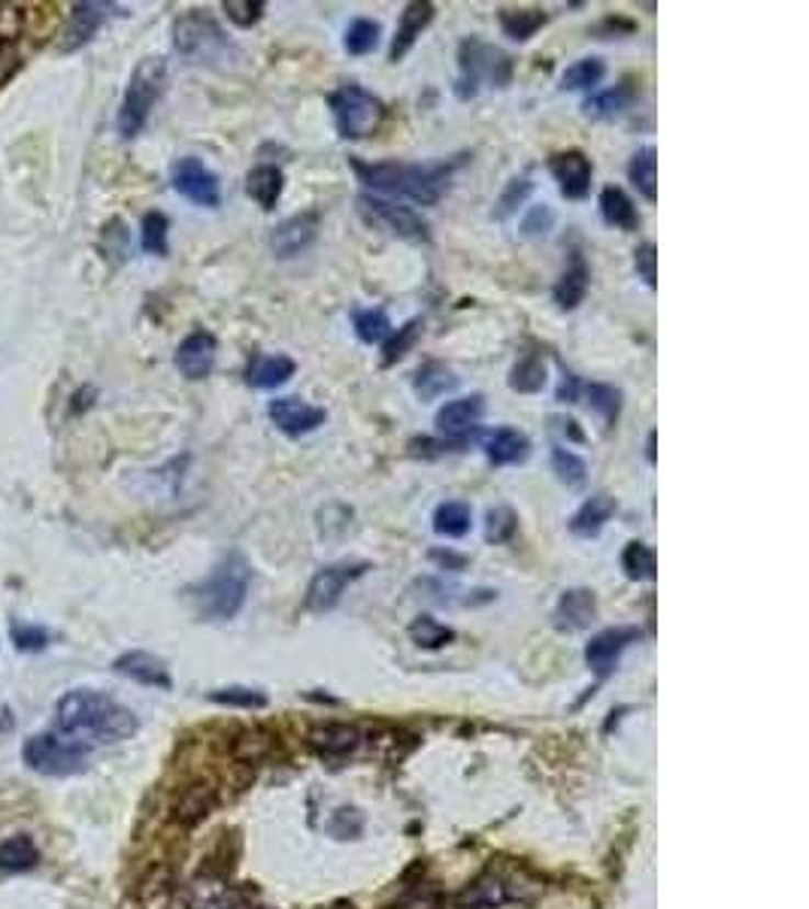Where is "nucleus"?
<instances>
[{"label": "nucleus", "mask_w": 809, "mask_h": 909, "mask_svg": "<svg viewBox=\"0 0 809 909\" xmlns=\"http://www.w3.org/2000/svg\"><path fill=\"white\" fill-rule=\"evenodd\" d=\"M464 158L468 155H458L452 161H434V165H404V161L364 165V161L352 158V170L361 179V186H367L373 194L382 191V194L406 198V201L422 203V206H434V203L443 201L449 182H452V173L464 165Z\"/></svg>", "instance_id": "f03ea898"}, {"label": "nucleus", "mask_w": 809, "mask_h": 909, "mask_svg": "<svg viewBox=\"0 0 809 909\" xmlns=\"http://www.w3.org/2000/svg\"><path fill=\"white\" fill-rule=\"evenodd\" d=\"M558 404H576L582 397V382L576 373H570V370H564L561 373V382H558Z\"/></svg>", "instance_id": "bf43d9fd"}, {"label": "nucleus", "mask_w": 809, "mask_h": 909, "mask_svg": "<svg viewBox=\"0 0 809 909\" xmlns=\"http://www.w3.org/2000/svg\"><path fill=\"white\" fill-rule=\"evenodd\" d=\"M458 389V377L452 373V367H446L443 361H428L416 370L413 377V392L422 404L428 401H437L440 394L456 392Z\"/></svg>", "instance_id": "bb28decb"}, {"label": "nucleus", "mask_w": 809, "mask_h": 909, "mask_svg": "<svg viewBox=\"0 0 809 909\" xmlns=\"http://www.w3.org/2000/svg\"><path fill=\"white\" fill-rule=\"evenodd\" d=\"M113 15H125V10L115 7V3H74L70 22H67L61 40V52L82 49Z\"/></svg>", "instance_id": "2eb2a0df"}, {"label": "nucleus", "mask_w": 809, "mask_h": 909, "mask_svg": "<svg viewBox=\"0 0 809 909\" xmlns=\"http://www.w3.org/2000/svg\"><path fill=\"white\" fill-rule=\"evenodd\" d=\"M582 394H585V404L588 409H595L604 428L613 430L619 425L621 416V392L616 385H604V382H592V385H582Z\"/></svg>", "instance_id": "473e14b6"}, {"label": "nucleus", "mask_w": 809, "mask_h": 909, "mask_svg": "<svg viewBox=\"0 0 809 909\" xmlns=\"http://www.w3.org/2000/svg\"><path fill=\"white\" fill-rule=\"evenodd\" d=\"M173 46L182 58L194 64H215L234 55L228 34L206 10H189L186 15H179L173 22Z\"/></svg>", "instance_id": "0eeeda50"}, {"label": "nucleus", "mask_w": 809, "mask_h": 909, "mask_svg": "<svg viewBox=\"0 0 809 909\" xmlns=\"http://www.w3.org/2000/svg\"><path fill=\"white\" fill-rule=\"evenodd\" d=\"M58 731L77 743H122L137 733V716L101 692H67L55 707Z\"/></svg>", "instance_id": "f257e3e1"}, {"label": "nucleus", "mask_w": 809, "mask_h": 909, "mask_svg": "<svg viewBox=\"0 0 809 909\" xmlns=\"http://www.w3.org/2000/svg\"><path fill=\"white\" fill-rule=\"evenodd\" d=\"M552 473L568 489H580L582 482L588 480V464L576 452L564 449V446H552Z\"/></svg>", "instance_id": "c03bdc74"}, {"label": "nucleus", "mask_w": 809, "mask_h": 909, "mask_svg": "<svg viewBox=\"0 0 809 909\" xmlns=\"http://www.w3.org/2000/svg\"><path fill=\"white\" fill-rule=\"evenodd\" d=\"M215 352H218V343H215L213 334L198 328V330H191L189 337L179 343L177 358H173V361H177L182 377L191 379V382H198V379H206L210 373H213Z\"/></svg>", "instance_id": "dca6fc26"}, {"label": "nucleus", "mask_w": 809, "mask_h": 909, "mask_svg": "<svg viewBox=\"0 0 809 909\" xmlns=\"http://www.w3.org/2000/svg\"><path fill=\"white\" fill-rule=\"evenodd\" d=\"M409 637H413V643L422 646V649H443V646H449L456 640V631H452L449 625H443V621L434 619V616H418V619L409 625Z\"/></svg>", "instance_id": "37998d69"}, {"label": "nucleus", "mask_w": 809, "mask_h": 909, "mask_svg": "<svg viewBox=\"0 0 809 909\" xmlns=\"http://www.w3.org/2000/svg\"><path fill=\"white\" fill-rule=\"evenodd\" d=\"M167 231H170V222H167L165 213H146L143 215V231H139V243L143 249L149 255H158L165 258L167 255Z\"/></svg>", "instance_id": "de8ad7c7"}, {"label": "nucleus", "mask_w": 809, "mask_h": 909, "mask_svg": "<svg viewBox=\"0 0 809 909\" xmlns=\"http://www.w3.org/2000/svg\"><path fill=\"white\" fill-rule=\"evenodd\" d=\"M282 189H285V177H282V170H279L277 165L255 167V170H249V177H246V194H249L261 210H267V213L279 203Z\"/></svg>", "instance_id": "c85d7f7f"}, {"label": "nucleus", "mask_w": 809, "mask_h": 909, "mask_svg": "<svg viewBox=\"0 0 809 909\" xmlns=\"http://www.w3.org/2000/svg\"><path fill=\"white\" fill-rule=\"evenodd\" d=\"M352 328L358 340L367 343V346H377V343L389 340L394 325L392 318H389V313H385L382 306H377V310H355Z\"/></svg>", "instance_id": "58836bf2"}, {"label": "nucleus", "mask_w": 809, "mask_h": 909, "mask_svg": "<svg viewBox=\"0 0 809 909\" xmlns=\"http://www.w3.org/2000/svg\"><path fill=\"white\" fill-rule=\"evenodd\" d=\"M13 640L19 649L34 652V649H43V646L49 643V633L43 631V628H34V625H13Z\"/></svg>", "instance_id": "13d9d810"}, {"label": "nucleus", "mask_w": 809, "mask_h": 909, "mask_svg": "<svg viewBox=\"0 0 809 909\" xmlns=\"http://www.w3.org/2000/svg\"><path fill=\"white\" fill-rule=\"evenodd\" d=\"M22 758L31 771L43 773V776H70L86 767L89 745L77 743V740H61L55 733H37L25 743Z\"/></svg>", "instance_id": "1a4fd4ad"}, {"label": "nucleus", "mask_w": 809, "mask_h": 909, "mask_svg": "<svg viewBox=\"0 0 809 909\" xmlns=\"http://www.w3.org/2000/svg\"><path fill=\"white\" fill-rule=\"evenodd\" d=\"M222 10L228 13V19L234 22V25L252 27L261 22L267 3L265 0H225V3H222Z\"/></svg>", "instance_id": "603ef678"}, {"label": "nucleus", "mask_w": 809, "mask_h": 909, "mask_svg": "<svg viewBox=\"0 0 809 909\" xmlns=\"http://www.w3.org/2000/svg\"><path fill=\"white\" fill-rule=\"evenodd\" d=\"M533 191L531 177H516L506 182L504 194L497 198V206H494V218H509V215L519 210L521 203L528 201V194Z\"/></svg>", "instance_id": "8fccbe9b"}, {"label": "nucleus", "mask_w": 809, "mask_h": 909, "mask_svg": "<svg viewBox=\"0 0 809 909\" xmlns=\"http://www.w3.org/2000/svg\"><path fill=\"white\" fill-rule=\"evenodd\" d=\"M310 743L325 755H346L358 745V731L352 725H325V728L310 733Z\"/></svg>", "instance_id": "a19ab883"}, {"label": "nucleus", "mask_w": 809, "mask_h": 909, "mask_svg": "<svg viewBox=\"0 0 809 909\" xmlns=\"http://www.w3.org/2000/svg\"><path fill=\"white\" fill-rule=\"evenodd\" d=\"M633 101H637V82L633 79H621L619 86L592 94L588 101L582 103V113H585V119L607 122V119H616L625 110H631Z\"/></svg>", "instance_id": "b1692460"}, {"label": "nucleus", "mask_w": 809, "mask_h": 909, "mask_svg": "<svg viewBox=\"0 0 809 909\" xmlns=\"http://www.w3.org/2000/svg\"><path fill=\"white\" fill-rule=\"evenodd\" d=\"M485 458L492 461L494 468H509V464H521L528 461L531 454V440L516 428H494L485 440H482Z\"/></svg>", "instance_id": "4be33fe9"}, {"label": "nucleus", "mask_w": 809, "mask_h": 909, "mask_svg": "<svg viewBox=\"0 0 809 909\" xmlns=\"http://www.w3.org/2000/svg\"><path fill=\"white\" fill-rule=\"evenodd\" d=\"M621 570H625V576L633 582L655 580V573H658L655 549H652V546H645L643 540H631V543L625 546V552H621Z\"/></svg>", "instance_id": "4c0bfd02"}, {"label": "nucleus", "mask_w": 809, "mask_h": 909, "mask_svg": "<svg viewBox=\"0 0 809 909\" xmlns=\"http://www.w3.org/2000/svg\"><path fill=\"white\" fill-rule=\"evenodd\" d=\"M546 379H549V370H546V358L540 352H528L521 355L519 361L513 364L509 370V389L519 394H537L546 389Z\"/></svg>", "instance_id": "7c9ffc66"}, {"label": "nucleus", "mask_w": 809, "mask_h": 909, "mask_svg": "<svg viewBox=\"0 0 809 909\" xmlns=\"http://www.w3.org/2000/svg\"><path fill=\"white\" fill-rule=\"evenodd\" d=\"M516 74V61L497 49L492 43H482L480 37H468L458 46V76L456 98L458 101H473L488 82L492 89H506Z\"/></svg>", "instance_id": "20e7f679"}, {"label": "nucleus", "mask_w": 809, "mask_h": 909, "mask_svg": "<svg viewBox=\"0 0 809 909\" xmlns=\"http://www.w3.org/2000/svg\"><path fill=\"white\" fill-rule=\"evenodd\" d=\"M607 76V64L600 58H582L573 67L564 70L561 76V89L564 91H592L595 86H600V79Z\"/></svg>", "instance_id": "79ce46f5"}, {"label": "nucleus", "mask_w": 809, "mask_h": 909, "mask_svg": "<svg viewBox=\"0 0 809 909\" xmlns=\"http://www.w3.org/2000/svg\"><path fill=\"white\" fill-rule=\"evenodd\" d=\"M434 3L428 0H416V3H406V10L401 13V22H397V31H394L392 49H389V58L392 64L404 61L409 49L416 46V40L422 37V31L434 22Z\"/></svg>", "instance_id": "aec40b11"}, {"label": "nucleus", "mask_w": 809, "mask_h": 909, "mask_svg": "<svg viewBox=\"0 0 809 909\" xmlns=\"http://www.w3.org/2000/svg\"><path fill=\"white\" fill-rule=\"evenodd\" d=\"M210 804H213V795H210V788H203V785H198V788H189L186 795L179 797L177 819L186 821V824H191V821H201L203 816L210 812Z\"/></svg>", "instance_id": "3c124183"}, {"label": "nucleus", "mask_w": 809, "mask_h": 909, "mask_svg": "<svg viewBox=\"0 0 809 909\" xmlns=\"http://www.w3.org/2000/svg\"><path fill=\"white\" fill-rule=\"evenodd\" d=\"M655 442H658V434H655V430H649V437H645V461H649V464H655V461H658Z\"/></svg>", "instance_id": "0e129e2a"}, {"label": "nucleus", "mask_w": 809, "mask_h": 909, "mask_svg": "<svg viewBox=\"0 0 809 909\" xmlns=\"http://www.w3.org/2000/svg\"><path fill=\"white\" fill-rule=\"evenodd\" d=\"M506 885L497 876H482L473 885H468L461 895H458V907L461 909H494L506 904Z\"/></svg>", "instance_id": "f704fd0d"}, {"label": "nucleus", "mask_w": 809, "mask_h": 909, "mask_svg": "<svg viewBox=\"0 0 809 909\" xmlns=\"http://www.w3.org/2000/svg\"><path fill=\"white\" fill-rule=\"evenodd\" d=\"M422 328H425L422 318H409L401 328L392 330L389 340L382 343V367H394L401 358H406L409 349L418 343V337H422Z\"/></svg>", "instance_id": "ea45409f"}, {"label": "nucleus", "mask_w": 809, "mask_h": 909, "mask_svg": "<svg viewBox=\"0 0 809 909\" xmlns=\"http://www.w3.org/2000/svg\"><path fill=\"white\" fill-rule=\"evenodd\" d=\"M519 530V516L509 506H494L485 516V540L494 546L509 543Z\"/></svg>", "instance_id": "49530a36"}, {"label": "nucleus", "mask_w": 809, "mask_h": 909, "mask_svg": "<svg viewBox=\"0 0 809 909\" xmlns=\"http://www.w3.org/2000/svg\"><path fill=\"white\" fill-rule=\"evenodd\" d=\"M549 173L555 177L558 189L568 201H585L588 191H592V173H595V165L592 158L580 149H568V152H555L549 158Z\"/></svg>", "instance_id": "f8f14e48"}, {"label": "nucleus", "mask_w": 809, "mask_h": 909, "mask_svg": "<svg viewBox=\"0 0 809 909\" xmlns=\"http://www.w3.org/2000/svg\"><path fill=\"white\" fill-rule=\"evenodd\" d=\"M552 227H555V210L549 203H537L525 213L519 231L521 237H528V240H546L552 234Z\"/></svg>", "instance_id": "09e8293b"}, {"label": "nucleus", "mask_w": 809, "mask_h": 909, "mask_svg": "<svg viewBox=\"0 0 809 909\" xmlns=\"http://www.w3.org/2000/svg\"><path fill=\"white\" fill-rule=\"evenodd\" d=\"M267 416L285 437H304L328 422V413L316 404H306L304 397H277L267 406Z\"/></svg>", "instance_id": "ddd939ff"}, {"label": "nucleus", "mask_w": 809, "mask_h": 909, "mask_svg": "<svg viewBox=\"0 0 809 909\" xmlns=\"http://www.w3.org/2000/svg\"><path fill=\"white\" fill-rule=\"evenodd\" d=\"M616 509H619V504H616V497L607 492L600 494H592L585 504L570 516L568 528L570 534H576V537H582V540H592V537H597L600 530L607 528V521L613 516H616Z\"/></svg>", "instance_id": "412c9836"}, {"label": "nucleus", "mask_w": 809, "mask_h": 909, "mask_svg": "<svg viewBox=\"0 0 809 909\" xmlns=\"http://www.w3.org/2000/svg\"><path fill=\"white\" fill-rule=\"evenodd\" d=\"M464 442L468 440H430V437H416V440L406 442V449H409V454H416V458H437V454L446 452H461Z\"/></svg>", "instance_id": "5fc2aeb1"}, {"label": "nucleus", "mask_w": 809, "mask_h": 909, "mask_svg": "<svg viewBox=\"0 0 809 909\" xmlns=\"http://www.w3.org/2000/svg\"><path fill=\"white\" fill-rule=\"evenodd\" d=\"M113 667L122 676H131L134 682H143V685H155V688H170L173 685L167 664L153 652H125L122 658H115Z\"/></svg>", "instance_id": "393cba45"}, {"label": "nucleus", "mask_w": 809, "mask_h": 909, "mask_svg": "<svg viewBox=\"0 0 809 909\" xmlns=\"http://www.w3.org/2000/svg\"><path fill=\"white\" fill-rule=\"evenodd\" d=\"M592 34H595L597 40H613V37H619V34H633V22L609 15V19H604V22H600Z\"/></svg>", "instance_id": "052dcab7"}, {"label": "nucleus", "mask_w": 809, "mask_h": 909, "mask_svg": "<svg viewBox=\"0 0 809 909\" xmlns=\"http://www.w3.org/2000/svg\"><path fill=\"white\" fill-rule=\"evenodd\" d=\"M170 182L173 189L191 201L194 206H206L215 210L222 203V189H218V177H215L210 167L203 165L201 158H179L177 165L170 167Z\"/></svg>", "instance_id": "9b49d317"}, {"label": "nucleus", "mask_w": 809, "mask_h": 909, "mask_svg": "<svg viewBox=\"0 0 809 909\" xmlns=\"http://www.w3.org/2000/svg\"><path fill=\"white\" fill-rule=\"evenodd\" d=\"M597 206H600V218L609 227H616V231H637L640 227V213H637L633 201L619 186H607V189L600 191Z\"/></svg>", "instance_id": "cd10ccee"}, {"label": "nucleus", "mask_w": 809, "mask_h": 909, "mask_svg": "<svg viewBox=\"0 0 809 909\" xmlns=\"http://www.w3.org/2000/svg\"><path fill=\"white\" fill-rule=\"evenodd\" d=\"M367 570H370L367 561H355V564L342 561V564L322 568L313 576V582H310V588H306V609L310 613H328V609H334V606L340 604V594L346 592V585L358 580V576H364Z\"/></svg>", "instance_id": "9d476101"}, {"label": "nucleus", "mask_w": 809, "mask_h": 909, "mask_svg": "<svg viewBox=\"0 0 809 909\" xmlns=\"http://www.w3.org/2000/svg\"><path fill=\"white\" fill-rule=\"evenodd\" d=\"M37 861L40 849L34 846L31 837H22V833H19V837H10V840L0 843V871H31V867H37Z\"/></svg>", "instance_id": "e433bc0d"}, {"label": "nucleus", "mask_w": 809, "mask_h": 909, "mask_svg": "<svg viewBox=\"0 0 809 909\" xmlns=\"http://www.w3.org/2000/svg\"><path fill=\"white\" fill-rule=\"evenodd\" d=\"M294 370H297V364H294V358H289V355H255L249 367H246V382L252 389L270 392V389L285 385L294 377Z\"/></svg>", "instance_id": "5701e85b"}, {"label": "nucleus", "mask_w": 809, "mask_h": 909, "mask_svg": "<svg viewBox=\"0 0 809 909\" xmlns=\"http://www.w3.org/2000/svg\"><path fill=\"white\" fill-rule=\"evenodd\" d=\"M482 413H485V397L482 394H470V397H458L440 406L437 413V430L443 434L446 440H468V434L480 428Z\"/></svg>", "instance_id": "f3484780"}, {"label": "nucleus", "mask_w": 809, "mask_h": 909, "mask_svg": "<svg viewBox=\"0 0 809 909\" xmlns=\"http://www.w3.org/2000/svg\"><path fill=\"white\" fill-rule=\"evenodd\" d=\"M318 234V213L316 210H306L301 215H291L285 218L282 225H277L270 231V249L277 258H294L301 255L316 240Z\"/></svg>", "instance_id": "a211bd4d"}, {"label": "nucleus", "mask_w": 809, "mask_h": 909, "mask_svg": "<svg viewBox=\"0 0 809 909\" xmlns=\"http://www.w3.org/2000/svg\"><path fill=\"white\" fill-rule=\"evenodd\" d=\"M340 909H352V907H340Z\"/></svg>", "instance_id": "69168bd1"}, {"label": "nucleus", "mask_w": 809, "mask_h": 909, "mask_svg": "<svg viewBox=\"0 0 809 909\" xmlns=\"http://www.w3.org/2000/svg\"><path fill=\"white\" fill-rule=\"evenodd\" d=\"M497 19H501V27H504L506 37L516 40V43H528L549 22V15L543 10H537V7H528V10H501Z\"/></svg>", "instance_id": "c9c22d12"}, {"label": "nucleus", "mask_w": 809, "mask_h": 909, "mask_svg": "<svg viewBox=\"0 0 809 909\" xmlns=\"http://www.w3.org/2000/svg\"><path fill=\"white\" fill-rule=\"evenodd\" d=\"M588 285H592V270H588V265H585V258H582V255H573L570 267L561 273V279L555 282V289H552V298H555L558 310H564V313L576 310V306L585 301Z\"/></svg>", "instance_id": "a878e982"}, {"label": "nucleus", "mask_w": 809, "mask_h": 909, "mask_svg": "<svg viewBox=\"0 0 809 909\" xmlns=\"http://www.w3.org/2000/svg\"><path fill=\"white\" fill-rule=\"evenodd\" d=\"M328 106L342 139L373 137L385 122V103L358 82H342L340 89L330 91Z\"/></svg>", "instance_id": "423d86ee"}, {"label": "nucleus", "mask_w": 809, "mask_h": 909, "mask_svg": "<svg viewBox=\"0 0 809 909\" xmlns=\"http://www.w3.org/2000/svg\"><path fill=\"white\" fill-rule=\"evenodd\" d=\"M167 86V64L158 55H149L134 67V74L127 79L125 98L119 106V134L125 139H134L146 127L153 115L155 103L165 94Z\"/></svg>", "instance_id": "39448f33"}, {"label": "nucleus", "mask_w": 809, "mask_h": 909, "mask_svg": "<svg viewBox=\"0 0 809 909\" xmlns=\"http://www.w3.org/2000/svg\"><path fill=\"white\" fill-rule=\"evenodd\" d=\"M597 619V597L592 588H568L558 601L552 621L558 631H585Z\"/></svg>", "instance_id": "6ab92c4d"}, {"label": "nucleus", "mask_w": 809, "mask_h": 909, "mask_svg": "<svg viewBox=\"0 0 809 909\" xmlns=\"http://www.w3.org/2000/svg\"><path fill=\"white\" fill-rule=\"evenodd\" d=\"M473 525V509L464 501H446L434 509V530L446 540H461L468 537Z\"/></svg>", "instance_id": "2f4dec72"}, {"label": "nucleus", "mask_w": 809, "mask_h": 909, "mask_svg": "<svg viewBox=\"0 0 809 909\" xmlns=\"http://www.w3.org/2000/svg\"><path fill=\"white\" fill-rule=\"evenodd\" d=\"M552 430H555V434H561V437H568L570 442H585V434H582L580 422H576V418L555 416V418H552Z\"/></svg>", "instance_id": "680f3d73"}, {"label": "nucleus", "mask_w": 809, "mask_h": 909, "mask_svg": "<svg viewBox=\"0 0 809 909\" xmlns=\"http://www.w3.org/2000/svg\"><path fill=\"white\" fill-rule=\"evenodd\" d=\"M249 582H252L249 561L240 552H228L215 564L206 582L191 588V601L198 606V616L210 621H231L246 604Z\"/></svg>", "instance_id": "7ed1b4c3"}, {"label": "nucleus", "mask_w": 809, "mask_h": 909, "mask_svg": "<svg viewBox=\"0 0 809 909\" xmlns=\"http://www.w3.org/2000/svg\"><path fill=\"white\" fill-rule=\"evenodd\" d=\"M380 22H373V19H355L352 25L346 27L342 46H346L349 55H370V52L380 46Z\"/></svg>", "instance_id": "a18cd8bd"}, {"label": "nucleus", "mask_w": 809, "mask_h": 909, "mask_svg": "<svg viewBox=\"0 0 809 909\" xmlns=\"http://www.w3.org/2000/svg\"><path fill=\"white\" fill-rule=\"evenodd\" d=\"M430 561H437V564L446 570H464V564H468L464 558L449 552V549H434V552H430Z\"/></svg>", "instance_id": "e2e57ef3"}, {"label": "nucleus", "mask_w": 809, "mask_h": 909, "mask_svg": "<svg viewBox=\"0 0 809 909\" xmlns=\"http://www.w3.org/2000/svg\"><path fill=\"white\" fill-rule=\"evenodd\" d=\"M628 179L633 182V189L643 194L645 201H658V152L655 146H643L631 158L628 165Z\"/></svg>", "instance_id": "72a5a7b5"}, {"label": "nucleus", "mask_w": 809, "mask_h": 909, "mask_svg": "<svg viewBox=\"0 0 809 909\" xmlns=\"http://www.w3.org/2000/svg\"><path fill=\"white\" fill-rule=\"evenodd\" d=\"M189 909H234V891L218 876H198L186 891Z\"/></svg>", "instance_id": "c756f323"}, {"label": "nucleus", "mask_w": 809, "mask_h": 909, "mask_svg": "<svg viewBox=\"0 0 809 909\" xmlns=\"http://www.w3.org/2000/svg\"><path fill=\"white\" fill-rule=\"evenodd\" d=\"M643 637L640 628H607L592 637V643L585 646V664L595 670L597 680H607L613 670L619 667L621 652L631 643Z\"/></svg>", "instance_id": "4468645a"}, {"label": "nucleus", "mask_w": 809, "mask_h": 909, "mask_svg": "<svg viewBox=\"0 0 809 909\" xmlns=\"http://www.w3.org/2000/svg\"><path fill=\"white\" fill-rule=\"evenodd\" d=\"M392 909H440V895L434 888H416V891H406Z\"/></svg>", "instance_id": "4d7b16f0"}, {"label": "nucleus", "mask_w": 809, "mask_h": 909, "mask_svg": "<svg viewBox=\"0 0 809 909\" xmlns=\"http://www.w3.org/2000/svg\"><path fill=\"white\" fill-rule=\"evenodd\" d=\"M358 213H361L367 225L382 227L392 237H401V240L409 243H430V222L418 210H413V206H404V203H394L389 198L367 194L364 191V194H358Z\"/></svg>", "instance_id": "6e6552de"}, {"label": "nucleus", "mask_w": 809, "mask_h": 909, "mask_svg": "<svg viewBox=\"0 0 809 909\" xmlns=\"http://www.w3.org/2000/svg\"><path fill=\"white\" fill-rule=\"evenodd\" d=\"M633 267H637V277L643 279L649 289H655V285H658V249H655V243H643V246H637V252H633Z\"/></svg>", "instance_id": "6e6d98bb"}, {"label": "nucleus", "mask_w": 809, "mask_h": 909, "mask_svg": "<svg viewBox=\"0 0 809 909\" xmlns=\"http://www.w3.org/2000/svg\"><path fill=\"white\" fill-rule=\"evenodd\" d=\"M210 700L243 709H261L267 704V697L261 695V692H255V688H240V685H234V688H218V692L210 695Z\"/></svg>", "instance_id": "864d4df0"}]
</instances>
